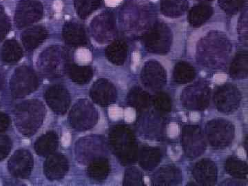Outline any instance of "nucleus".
I'll return each instance as SVG.
<instances>
[{"instance_id": "nucleus-1", "label": "nucleus", "mask_w": 248, "mask_h": 186, "mask_svg": "<svg viewBox=\"0 0 248 186\" xmlns=\"http://www.w3.org/2000/svg\"><path fill=\"white\" fill-rule=\"evenodd\" d=\"M231 49V42L223 32H208L197 45V62L205 68L221 69L229 60Z\"/></svg>"}, {"instance_id": "nucleus-2", "label": "nucleus", "mask_w": 248, "mask_h": 186, "mask_svg": "<svg viewBox=\"0 0 248 186\" xmlns=\"http://www.w3.org/2000/svg\"><path fill=\"white\" fill-rule=\"evenodd\" d=\"M45 108L40 101H26L18 104L14 110L17 128L24 136L30 137L39 130L43 123Z\"/></svg>"}, {"instance_id": "nucleus-3", "label": "nucleus", "mask_w": 248, "mask_h": 186, "mask_svg": "<svg viewBox=\"0 0 248 186\" xmlns=\"http://www.w3.org/2000/svg\"><path fill=\"white\" fill-rule=\"evenodd\" d=\"M71 62V55L67 49L60 46H52L41 54L38 68L44 76L58 78L68 73Z\"/></svg>"}, {"instance_id": "nucleus-4", "label": "nucleus", "mask_w": 248, "mask_h": 186, "mask_svg": "<svg viewBox=\"0 0 248 186\" xmlns=\"http://www.w3.org/2000/svg\"><path fill=\"white\" fill-rule=\"evenodd\" d=\"M110 143L112 151L122 164H132L138 159V148L135 138L128 127H114L110 133Z\"/></svg>"}, {"instance_id": "nucleus-5", "label": "nucleus", "mask_w": 248, "mask_h": 186, "mask_svg": "<svg viewBox=\"0 0 248 186\" xmlns=\"http://www.w3.org/2000/svg\"><path fill=\"white\" fill-rule=\"evenodd\" d=\"M143 40L148 52L164 55L169 51L172 45V31L164 23L158 22L145 34Z\"/></svg>"}, {"instance_id": "nucleus-6", "label": "nucleus", "mask_w": 248, "mask_h": 186, "mask_svg": "<svg viewBox=\"0 0 248 186\" xmlns=\"http://www.w3.org/2000/svg\"><path fill=\"white\" fill-rule=\"evenodd\" d=\"M99 115L95 107L89 101L81 99L73 106L70 112L69 122L79 131L89 130L97 123Z\"/></svg>"}, {"instance_id": "nucleus-7", "label": "nucleus", "mask_w": 248, "mask_h": 186, "mask_svg": "<svg viewBox=\"0 0 248 186\" xmlns=\"http://www.w3.org/2000/svg\"><path fill=\"white\" fill-rule=\"evenodd\" d=\"M39 86V79L35 71L27 66H21L15 71L10 81L12 95L22 98L34 92Z\"/></svg>"}, {"instance_id": "nucleus-8", "label": "nucleus", "mask_w": 248, "mask_h": 186, "mask_svg": "<svg viewBox=\"0 0 248 186\" xmlns=\"http://www.w3.org/2000/svg\"><path fill=\"white\" fill-rule=\"evenodd\" d=\"M205 134L212 146L223 148L229 146L234 140L235 128L229 121L215 119L207 124Z\"/></svg>"}, {"instance_id": "nucleus-9", "label": "nucleus", "mask_w": 248, "mask_h": 186, "mask_svg": "<svg viewBox=\"0 0 248 186\" xmlns=\"http://www.w3.org/2000/svg\"><path fill=\"white\" fill-rule=\"evenodd\" d=\"M183 106L187 110L202 111L210 104V89L204 82H197L186 88L181 95Z\"/></svg>"}, {"instance_id": "nucleus-10", "label": "nucleus", "mask_w": 248, "mask_h": 186, "mask_svg": "<svg viewBox=\"0 0 248 186\" xmlns=\"http://www.w3.org/2000/svg\"><path fill=\"white\" fill-rule=\"evenodd\" d=\"M91 32L93 38L104 44L113 40L117 35L115 16L111 11L98 15L91 24Z\"/></svg>"}, {"instance_id": "nucleus-11", "label": "nucleus", "mask_w": 248, "mask_h": 186, "mask_svg": "<svg viewBox=\"0 0 248 186\" xmlns=\"http://www.w3.org/2000/svg\"><path fill=\"white\" fill-rule=\"evenodd\" d=\"M182 145L187 157L195 159L201 156L206 148L202 129L197 125H186L182 130Z\"/></svg>"}, {"instance_id": "nucleus-12", "label": "nucleus", "mask_w": 248, "mask_h": 186, "mask_svg": "<svg viewBox=\"0 0 248 186\" xmlns=\"http://www.w3.org/2000/svg\"><path fill=\"white\" fill-rule=\"evenodd\" d=\"M239 89L232 84L220 86L214 94V102L218 110L224 113H231L237 110L241 102Z\"/></svg>"}, {"instance_id": "nucleus-13", "label": "nucleus", "mask_w": 248, "mask_h": 186, "mask_svg": "<svg viewBox=\"0 0 248 186\" xmlns=\"http://www.w3.org/2000/svg\"><path fill=\"white\" fill-rule=\"evenodd\" d=\"M43 16V6L35 0H21L15 14V22L19 29L38 22Z\"/></svg>"}, {"instance_id": "nucleus-14", "label": "nucleus", "mask_w": 248, "mask_h": 186, "mask_svg": "<svg viewBox=\"0 0 248 186\" xmlns=\"http://www.w3.org/2000/svg\"><path fill=\"white\" fill-rule=\"evenodd\" d=\"M141 77L143 84L152 91H159L166 84V71L155 60H150L145 63Z\"/></svg>"}, {"instance_id": "nucleus-15", "label": "nucleus", "mask_w": 248, "mask_h": 186, "mask_svg": "<svg viewBox=\"0 0 248 186\" xmlns=\"http://www.w3.org/2000/svg\"><path fill=\"white\" fill-rule=\"evenodd\" d=\"M33 158L27 150L21 149L13 155L8 163L10 173L15 177L25 179L33 169Z\"/></svg>"}, {"instance_id": "nucleus-16", "label": "nucleus", "mask_w": 248, "mask_h": 186, "mask_svg": "<svg viewBox=\"0 0 248 186\" xmlns=\"http://www.w3.org/2000/svg\"><path fill=\"white\" fill-rule=\"evenodd\" d=\"M90 96L96 104L107 107L117 100V90L110 81L101 79L93 85L90 91Z\"/></svg>"}, {"instance_id": "nucleus-17", "label": "nucleus", "mask_w": 248, "mask_h": 186, "mask_svg": "<svg viewBox=\"0 0 248 186\" xmlns=\"http://www.w3.org/2000/svg\"><path fill=\"white\" fill-rule=\"evenodd\" d=\"M45 99L50 108L59 115L66 113L71 104L69 93L65 88L58 85L47 89Z\"/></svg>"}, {"instance_id": "nucleus-18", "label": "nucleus", "mask_w": 248, "mask_h": 186, "mask_svg": "<svg viewBox=\"0 0 248 186\" xmlns=\"http://www.w3.org/2000/svg\"><path fill=\"white\" fill-rule=\"evenodd\" d=\"M104 150L103 142L97 137H88L79 140L76 145V155L82 163L91 162L99 158L98 155Z\"/></svg>"}, {"instance_id": "nucleus-19", "label": "nucleus", "mask_w": 248, "mask_h": 186, "mask_svg": "<svg viewBox=\"0 0 248 186\" xmlns=\"http://www.w3.org/2000/svg\"><path fill=\"white\" fill-rule=\"evenodd\" d=\"M192 174L202 186H213L217 182L218 171L216 165L210 159H203L194 166Z\"/></svg>"}, {"instance_id": "nucleus-20", "label": "nucleus", "mask_w": 248, "mask_h": 186, "mask_svg": "<svg viewBox=\"0 0 248 186\" xmlns=\"http://www.w3.org/2000/svg\"><path fill=\"white\" fill-rule=\"evenodd\" d=\"M44 170L46 176L50 180H59L64 177L68 172V160L62 154L49 155L46 160Z\"/></svg>"}, {"instance_id": "nucleus-21", "label": "nucleus", "mask_w": 248, "mask_h": 186, "mask_svg": "<svg viewBox=\"0 0 248 186\" xmlns=\"http://www.w3.org/2000/svg\"><path fill=\"white\" fill-rule=\"evenodd\" d=\"M63 37L66 43L73 47L82 46L88 42L86 31L79 23H66L63 28Z\"/></svg>"}, {"instance_id": "nucleus-22", "label": "nucleus", "mask_w": 248, "mask_h": 186, "mask_svg": "<svg viewBox=\"0 0 248 186\" xmlns=\"http://www.w3.org/2000/svg\"><path fill=\"white\" fill-rule=\"evenodd\" d=\"M182 181L181 171L173 166H166L158 170L152 178L153 185L176 186Z\"/></svg>"}, {"instance_id": "nucleus-23", "label": "nucleus", "mask_w": 248, "mask_h": 186, "mask_svg": "<svg viewBox=\"0 0 248 186\" xmlns=\"http://www.w3.org/2000/svg\"><path fill=\"white\" fill-rule=\"evenodd\" d=\"M47 37L48 31L42 26L29 28L22 33L23 45L28 51H32L37 48Z\"/></svg>"}, {"instance_id": "nucleus-24", "label": "nucleus", "mask_w": 248, "mask_h": 186, "mask_svg": "<svg viewBox=\"0 0 248 186\" xmlns=\"http://www.w3.org/2000/svg\"><path fill=\"white\" fill-rule=\"evenodd\" d=\"M139 123L143 133L152 138L159 136L164 128L162 120L156 114H146L142 117Z\"/></svg>"}, {"instance_id": "nucleus-25", "label": "nucleus", "mask_w": 248, "mask_h": 186, "mask_svg": "<svg viewBox=\"0 0 248 186\" xmlns=\"http://www.w3.org/2000/svg\"><path fill=\"white\" fill-rule=\"evenodd\" d=\"M161 152L154 147H143L138 155L139 161L142 168L146 170H152L161 161Z\"/></svg>"}, {"instance_id": "nucleus-26", "label": "nucleus", "mask_w": 248, "mask_h": 186, "mask_svg": "<svg viewBox=\"0 0 248 186\" xmlns=\"http://www.w3.org/2000/svg\"><path fill=\"white\" fill-rule=\"evenodd\" d=\"M128 45L123 40H115L106 49V55L114 64H124L128 56Z\"/></svg>"}, {"instance_id": "nucleus-27", "label": "nucleus", "mask_w": 248, "mask_h": 186, "mask_svg": "<svg viewBox=\"0 0 248 186\" xmlns=\"http://www.w3.org/2000/svg\"><path fill=\"white\" fill-rule=\"evenodd\" d=\"M58 146V135L54 132H48L36 141L35 150L40 156H46L53 154Z\"/></svg>"}, {"instance_id": "nucleus-28", "label": "nucleus", "mask_w": 248, "mask_h": 186, "mask_svg": "<svg viewBox=\"0 0 248 186\" xmlns=\"http://www.w3.org/2000/svg\"><path fill=\"white\" fill-rule=\"evenodd\" d=\"M127 100L130 107L140 112L146 110L151 106L152 102L150 94L140 87L132 89L129 93Z\"/></svg>"}, {"instance_id": "nucleus-29", "label": "nucleus", "mask_w": 248, "mask_h": 186, "mask_svg": "<svg viewBox=\"0 0 248 186\" xmlns=\"http://www.w3.org/2000/svg\"><path fill=\"white\" fill-rule=\"evenodd\" d=\"M188 8L187 0H161V11L168 17H180Z\"/></svg>"}, {"instance_id": "nucleus-30", "label": "nucleus", "mask_w": 248, "mask_h": 186, "mask_svg": "<svg viewBox=\"0 0 248 186\" xmlns=\"http://www.w3.org/2000/svg\"><path fill=\"white\" fill-rule=\"evenodd\" d=\"M213 14V8L209 5H197V6H194L189 13V23L192 27H200L211 17Z\"/></svg>"}, {"instance_id": "nucleus-31", "label": "nucleus", "mask_w": 248, "mask_h": 186, "mask_svg": "<svg viewBox=\"0 0 248 186\" xmlns=\"http://www.w3.org/2000/svg\"><path fill=\"white\" fill-rule=\"evenodd\" d=\"M230 75L234 79H244L248 74V54L241 51L236 54L230 67Z\"/></svg>"}, {"instance_id": "nucleus-32", "label": "nucleus", "mask_w": 248, "mask_h": 186, "mask_svg": "<svg viewBox=\"0 0 248 186\" xmlns=\"http://www.w3.org/2000/svg\"><path fill=\"white\" fill-rule=\"evenodd\" d=\"M1 56L5 63H17L23 57L22 47L16 40L6 41L1 48Z\"/></svg>"}, {"instance_id": "nucleus-33", "label": "nucleus", "mask_w": 248, "mask_h": 186, "mask_svg": "<svg viewBox=\"0 0 248 186\" xmlns=\"http://www.w3.org/2000/svg\"><path fill=\"white\" fill-rule=\"evenodd\" d=\"M110 171V164L105 158L99 157L93 160L88 168V174L91 179L103 181L108 176Z\"/></svg>"}, {"instance_id": "nucleus-34", "label": "nucleus", "mask_w": 248, "mask_h": 186, "mask_svg": "<svg viewBox=\"0 0 248 186\" xmlns=\"http://www.w3.org/2000/svg\"><path fill=\"white\" fill-rule=\"evenodd\" d=\"M196 72L194 67L186 62L177 63L174 70V79L178 84H184L195 79Z\"/></svg>"}, {"instance_id": "nucleus-35", "label": "nucleus", "mask_w": 248, "mask_h": 186, "mask_svg": "<svg viewBox=\"0 0 248 186\" xmlns=\"http://www.w3.org/2000/svg\"><path fill=\"white\" fill-rule=\"evenodd\" d=\"M72 81L78 84H87L93 76V70L90 66L71 65L68 71Z\"/></svg>"}, {"instance_id": "nucleus-36", "label": "nucleus", "mask_w": 248, "mask_h": 186, "mask_svg": "<svg viewBox=\"0 0 248 186\" xmlns=\"http://www.w3.org/2000/svg\"><path fill=\"white\" fill-rule=\"evenodd\" d=\"M225 168L227 172L238 179H246L248 177V165L242 160L231 157L227 160Z\"/></svg>"}, {"instance_id": "nucleus-37", "label": "nucleus", "mask_w": 248, "mask_h": 186, "mask_svg": "<svg viewBox=\"0 0 248 186\" xmlns=\"http://www.w3.org/2000/svg\"><path fill=\"white\" fill-rule=\"evenodd\" d=\"M102 0H75L77 14L81 19H86L90 15L99 9Z\"/></svg>"}, {"instance_id": "nucleus-38", "label": "nucleus", "mask_w": 248, "mask_h": 186, "mask_svg": "<svg viewBox=\"0 0 248 186\" xmlns=\"http://www.w3.org/2000/svg\"><path fill=\"white\" fill-rule=\"evenodd\" d=\"M153 104L156 110L162 113H168L172 110L171 98L166 93H158L153 98Z\"/></svg>"}, {"instance_id": "nucleus-39", "label": "nucleus", "mask_w": 248, "mask_h": 186, "mask_svg": "<svg viewBox=\"0 0 248 186\" xmlns=\"http://www.w3.org/2000/svg\"><path fill=\"white\" fill-rule=\"evenodd\" d=\"M123 185L127 186H144L143 174L136 168H129L125 171Z\"/></svg>"}, {"instance_id": "nucleus-40", "label": "nucleus", "mask_w": 248, "mask_h": 186, "mask_svg": "<svg viewBox=\"0 0 248 186\" xmlns=\"http://www.w3.org/2000/svg\"><path fill=\"white\" fill-rule=\"evenodd\" d=\"M246 0H218L220 7L226 14L234 15L244 7Z\"/></svg>"}, {"instance_id": "nucleus-41", "label": "nucleus", "mask_w": 248, "mask_h": 186, "mask_svg": "<svg viewBox=\"0 0 248 186\" xmlns=\"http://www.w3.org/2000/svg\"><path fill=\"white\" fill-rule=\"evenodd\" d=\"M11 30L9 18L4 8L0 6V41L4 40Z\"/></svg>"}, {"instance_id": "nucleus-42", "label": "nucleus", "mask_w": 248, "mask_h": 186, "mask_svg": "<svg viewBox=\"0 0 248 186\" xmlns=\"http://www.w3.org/2000/svg\"><path fill=\"white\" fill-rule=\"evenodd\" d=\"M239 33L240 40L245 45L248 44V11L246 9L239 19Z\"/></svg>"}, {"instance_id": "nucleus-43", "label": "nucleus", "mask_w": 248, "mask_h": 186, "mask_svg": "<svg viewBox=\"0 0 248 186\" xmlns=\"http://www.w3.org/2000/svg\"><path fill=\"white\" fill-rule=\"evenodd\" d=\"M12 148L11 139L6 135H0V161L6 159Z\"/></svg>"}, {"instance_id": "nucleus-44", "label": "nucleus", "mask_w": 248, "mask_h": 186, "mask_svg": "<svg viewBox=\"0 0 248 186\" xmlns=\"http://www.w3.org/2000/svg\"><path fill=\"white\" fill-rule=\"evenodd\" d=\"M10 125V118L6 114L0 112V133L6 131Z\"/></svg>"}, {"instance_id": "nucleus-45", "label": "nucleus", "mask_w": 248, "mask_h": 186, "mask_svg": "<svg viewBox=\"0 0 248 186\" xmlns=\"http://www.w3.org/2000/svg\"><path fill=\"white\" fill-rule=\"evenodd\" d=\"M3 84H4V78H3L2 74L0 73V90L2 88Z\"/></svg>"}, {"instance_id": "nucleus-46", "label": "nucleus", "mask_w": 248, "mask_h": 186, "mask_svg": "<svg viewBox=\"0 0 248 186\" xmlns=\"http://www.w3.org/2000/svg\"><path fill=\"white\" fill-rule=\"evenodd\" d=\"M200 1H203V2H207V1H211L213 0H198Z\"/></svg>"}]
</instances>
